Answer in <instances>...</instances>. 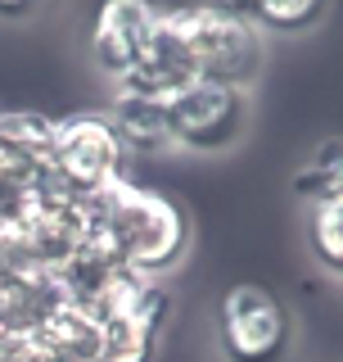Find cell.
<instances>
[{"instance_id": "1", "label": "cell", "mask_w": 343, "mask_h": 362, "mask_svg": "<svg viewBox=\"0 0 343 362\" xmlns=\"http://www.w3.org/2000/svg\"><path fill=\"white\" fill-rule=\"evenodd\" d=\"M86 218L104 226L122 254V267H131L136 276H167L172 267L186 258L190 249V218L176 199L158 195V190L131 186L127 177L113 181L109 190L82 199Z\"/></svg>"}, {"instance_id": "2", "label": "cell", "mask_w": 343, "mask_h": 362, "mask_svg": "<svg viewBox=\"0 0 343 362\" xmlns=\"http://www.w3.org/2000/svg\"><path fill=\"white\" fill-rule=\"evenodd\" d=\"M163 14L176 28V37L186 41L194 73L248 90V82L262 68V32L244 14H235L226 0L176 5V9H163Z\"/></svg>"}, {"instance_id": "3", "label": "cell", "mask_w": 343, "mask_h": 362, "mask_svg": "<svg viewBox=\"0 0 343 362\" xmlns=\"http://www.w3.org/2000/svg\"><path fill=\"white\" fill-rule=\"evenodd\" d=\"M294 344V317L276 290L235 281L217 299V349L226 362H284Z\"/></svg>"}, {"instance_id": "4", "label": "cell", "mask_w": 343, "mask_h": 362, "mask_svg": "<svg viewBox=\"0 0 343 362\" xmlns=\"http://www.w3.org/2000/svg\"><path fill=\"white\" fill-rule=\"evenodd\" d=\"M45 168L73 199H90L127 177V145L118 141L109 113H73L54 122Z\"/></svg>"}, {"instance_id": "5", "label": "cell", "mask_w": 343, "mask_h": 362, "mask_svg": "<svg viewBox=\"0 0 343 362\" xmlns=\"http://www.w3.org/2000/svg\"><path fill=\"white\" fill-rule=\"evenodd\" d=\"M167 105V136L172 145L190 154H222L239 145L248 132V90L212 77H194L181 90H172Z\"/></svg>"}, {"instance_id": "6", "label": "cell", "mask_w": 343, "mask_h": 362, "mask_svg": "<svg viewBox=\"0 0 343 362\" xmlns=\"http://www.w3.org/2000/svg\"><path fill=\"white\" fill-rule=\"evenodd\" d=\"M154 28H158L154 0H100L95 18H90V59H95V68L109 73L113 82H122L140 64Z\"/></svg>"}, {"instance_id": "7", "label": "cell", "mask_w": 343, "mask_h": 362, "mask_svg": "<svg viewBox=\"0 0 343 362\" xmlns=\"http://www.w3.org/2000/svg\"><path fill=\"white\" fill-rule=\"evenodd\" d=\"M109 122L118 132V141L127 145V154H158L172 145L167 136V105L154 95H140V90H113V109Z\"/></svg>"}, {"instance_id": "8", "label": "cell", "mask_w": 343, "mask_h": 362, "mask_svg": "<svg viewBox=\"0 0 343 362\" xmlns=\"http://www.w3.org/2000/svg\"><path fill=\"white\" fill-rule=\"evenodd\" d=\"M235 14H244L258 32H276V37H303L325 18L330 0H226Z\"/></svg>"}, {"instance_id": "9", "label": "cell", "mask_w": 343, "mask_h": 362, "mask_svg": "<svg viewBox=\"0 0 343 362\" xmlns=\"http://www.w3.org/2000/svg\"><path fill=\"white\" fill-rule=\"evenodd\" d=\"M294 195L307 204L343 199V136H330L303 158V168L294 173Z\"/></svg>"}, {"instance_id": "10", "label": "cell", "mask_w": 343, "mask_h": 362, "mask_svg": "<svg viewBox=\"0 0 343 362\" xmlns=\"http://www.w3.org/2000/svg\"><path fill=\"white\" fill-rule=\"evenodd\" d=\"M307 249H312L316 267L343 281V199L312 204V218H307Z\"/></svg>"}, {"instance_id": "11", "label": "cell", "mask_w": 343, "mask_h": 362, "mask_svg": "<svg viewBox=\"0 0 343 362\" xmlns=\"http://www.w3.org/2000/svg\"><path fill=\"white\" fill-rule=\"evenodd\" d=\"M37 9V0H0V18H23Z\"/></svg>"}]
</instances>
